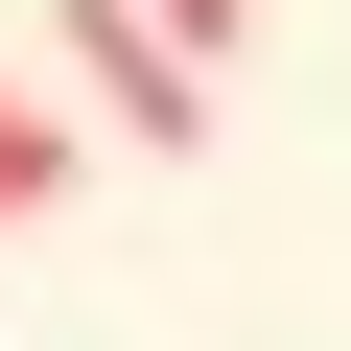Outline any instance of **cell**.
<instances>
[{"label":"cell","mask_w":351,"mask_h":351,"mask_svg":"<svg viewBox=\"0 0 351 351\" xmlns=\"http://www.w3.org/2000/svg\"><path fill=\"white\" fill-rule=\"evenodd\" d=\"M47 47H71V117H117V141H164V164L211 141V47L164 24V0H47Z\"/></svg>","instance_id":"obj_1"},{"label":"cell","mask_w":351,"mask_h":351,"mask_svg":"<svg viewBox=\"0 0 351 351\" xmlns=\"http://www.w3.org/2000/svg\"><path fill=\"white\" fill-rule=\"evenodd\" d=\"M71 164H94V117H71V94H24V71H0V234H24V211H71Z\"/></svg>","instance_id":"obj_2"},{"label":"cell","mask_w":351,"mask_h":351,"mask_svg":"<svg viewBox=\"0 0 351 351\" xmlns=\"http://www.w3.org/2000/svg\"><path fill=\"white\" fill-rule=\"evenodd\" d=\"M164 24H188V47H234V24H258V0H164Z\"/></svg>","instance_id":"obj_3"}]
</instances>
